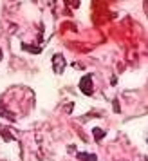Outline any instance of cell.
Masks as SVG:
<instances>
[{
	"label": "cell",
	"instance_id": "1",
	"mask_svg": "<svg viewBox=\"0 0 148 161\" xmlns=\"http://www.w3.org/2000/svg\"><path fill=\"white\" fill-rule=\"evenodd\" d=\"M65 56L61 54V53H56L54 56H52V71L56 74H61L65 71Z\"/></svg>",
	"mask_w": 148,
	"mask_h": 161
},
{
	"label": "cell",
	"instance_id": "2",
	"mask_svg": "<svg viewBox=\"0 0 148 161\" xmlns=\"http://www.w3.org/2000/svg\"><path fill=\"white\" fill-rule=\"evenodd\" d=\"M80 91L85 96L92 94V74H85V76L80 78Z\"/></svg>",
	"mask_w": 148,
	"mask_h": 161
},
{
	"label": "cell",
	"instance_id": "4",
	"mask_svg": "<svg viewBox=\"0 0 148 161\" xmlns=\"http://www.w3.org/2000/svg\"><path fill=\"white\" fill-rule=\"evenodd\" d=\"M92 136H94L96 141H101V139L105 138V130L103 129H99V127H94V129H92Z\"/></svg>",
	"mask_w": 148,
	"mask_h": 161
},
{
	"label": "cell",
	"instance_id": "3",
	"mask_svg": "<svg viewBox=\"0 0 148 161\" xmlns=\"http://www.w3.org/2000/svg\"><path fill=\"white\" fill-rule=\"evenodd\" d=\"M78 159L80 161H98V156L96 154H89V152H78Z\"/></svg>",
	"mask_w": 148,
	"mask_h": 161
},
{
	"label": "cell",
	"instance_id": "7",
	"mask_svg": "<svg viewBox=\"0 0 148 161\" xmlns=\"http://www.w3.org/2000/svg\"><path fill=\"white\" fill-rule=\"evenodd\" d=\"M0 58H2V53H0Z\"/></svg>",
	"mask_w": 148,
	"mask_h": 161
},
{
	"label": "cell",
	"instance_id": "5",
	"mask_svg": "<svg viewBox=\"0 0 148 161\" xmlns=\"http://www.w3.org/2000/svg\"><path fill=\"white\" fill-rule=\"evenodd\" d=\"M0 132H2V139H4V141H13V139H15V136L9 130H6L4 127H0Z\"/></svg>",
	"mask_w": 148,
	"mask_h": 161
},
{
	"label": "cell",
	"instance_id": "6",
	"mask_svg": "<svg viewBox=\"0 0 148 161\" xmlns=\"http://www.w3.org/2000/svg\"><path fill=\"white\" fill-rule=\"evenodd\" d=\"M114 110H116V112H119V103H118V100H114Z\"/></svg>",
	"mask_w": 148,
	"mask_h": 161
}]
</instances>
